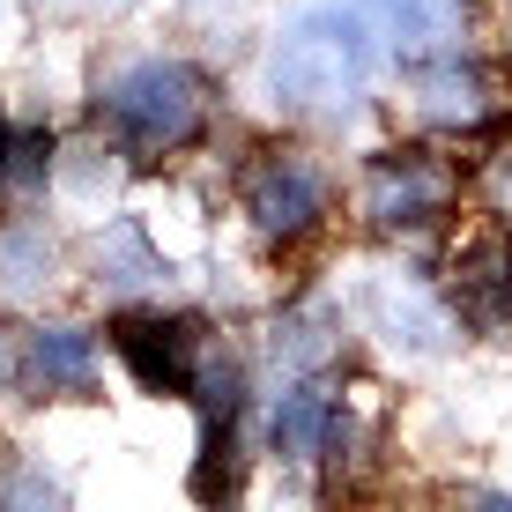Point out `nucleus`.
<instances>
[{
  "label": "nucleus",
  "instance_id": "obj_1",
  "mask_svg": "<svg viewBox=\"0 0 512 512\" xmlns=\"http://www.w3.org/2000/svg\"><path fill=\"white\" fill-rule=\"evenodd\" d=\"M379 23L372 8H349V0H320V8H297L290 23L260 45V97L275 104L297 127H342L364 112L379 82Z\"/></svg>",
  "mask_w": 512,
  "mask_h": 512
},
{
  "label": "nucleus",
  "instance_id": "obj_2",
  "mask_svg": "<svg viewBox=\"0 0 512 512\" xmlns=\"http://www.w3.org/2000/svg\"><path fill=\"white\" fill-rule=\"evenodd\" d=\"M90 127L127 164H171L216 127V75L186 52H104L90 75Z\"/></svg>",
  "mask_w": 512,
  "mask_h": 512
},
{
  "label": "nucleus",
  "instance_id": "obj_3",
  "mask_svg": "<svg viewBox=\"0 0 512 512\" xmlns=\"http://www.w3.org/2000/svg\"><path fill=\"white\" fill-rule=\"evenodd\" d=\"M461 193H468L461 156H446L438 141H386V149L364 156L349 208L372 238L416 245V238H438L446 223H461Z\"/></svg>",
  "mask_w": 512,
  "mask_h": 512
},
{
  "label": "nucleus",
  "instance_id": "obj_4",
  "mask_svg": "<svg viewBox=\"0 0 512 512\" xmlns=\"http://www.w3.org/2000/svg\"><path fill=\"white\" fill-rule=\"evenodd\" d=\"M334 164L305 141H260L238 164V216L268 253H297L334 223Z\"/></svg>",
  "mask_w": 512,
  "mask_h": 512
},
{
  "label": "nucleus",
  "instance_id": "obj_5",
  "mask_svg": "<svg viewBox=\"0 0 512 512\" xmlns=\"http://www.w3.org/2000/svg\"><path fill=\"white\" fill-rule=\"evenodd\" d=\"M104 379V342L82 320L0 327V394L15 401H90Z\"/></svg>",
  "mask_w": 512,
  "mask_h": 512
},
{
  "label": "nucleus",
  "instance_id": "obj_6",
  "mask_svg": "<svg viewBox=\"0 0 512 512\" xmlns=\"http://www.w3.org/2000/svg\"><path fill=\"white\" fill-rule=\"evenodd\" d=\"M409 119L423 134H438V141H475V134H490L505 119V82H498V67H483L475 52H453V45H438V52H423V60H409Z\"/></svg>",
  "mask_w": 512,
  "mask_h": 512
},
{
  "label": "nucleus",
  "instance_id": "obj_7",
  "mask_svg": "<svg viewBox=\"0 0 512 512\" xmlns=\"http://www.w3.org/2000/svg\"><path fill=\"white\" fill-rule=\"evenodd\" d=\"M438 297H446L453 327L483 334V342H512V223L505 216H483L453 238Z\"/></svg>",
  "mask_w": 512,
  "mask_h": 512
},
{
  "label": "nucleus",
  "instance_id": "obj_8",
  "mask_svg": "<svg viewBox=\"0 0 512 512\" xmlns=\"http://www.w3.org/2000/svg\"><path fill=\"white\" fill-rule=\"evenodd\" d=\"M201 349H208V327H201V320H186V312L127 305V312H119V327H112V357L134 372L141 394H171V401H186Z\"/></svg>",
  "mask_w": 512,
  "mask_h": 512
},
{
  "label": "nucleus",
  "instance_id": "obj_9",
  "mask_svg": "<svg viewBox=\"0 0 512 512\" xmlns=\"http://www.w3.org/2000/svg\"><path fill=\"white\" fill-rule=\"evenodd\" d=\"M334 416H342V386L327 372H297L275 386V409H268V453L282 468H320L327 461V438Z\"/></svg>",
  "mask_w": 512,
  "mask_h": 512
},
{
  "label": "nucleus",
  "instance_id": "obj_10",
  "mask_svg": "<svg viewBox=\"0 0 512 512\" xmlns=\"http://www.w3.org/2000/svg\"><path fill=\"white\" fill-rule=\"evenodd\" d=\"M67 282V245L38 216H0V312H38Z\"/></svg>",
  "mask_w": 512,
  "mask_h": 512
},
{
  "label": "nucleus",
  "instance_id": "obj_11",
  "mask_svg": "<svg viewBox=\"0 0 512 512\" xmlns=\"http://www.w3.org/2000/svg\"><path fill=\"white\" fill-rule=\"evenodd\" d=\"M82 268L104 297H119V305H134V297H149L156 282H164V253H156V238L141 231L134 216H104V231L90 238V253H82Z\"/></svg>",
  "mask_w": 512,
  "mask_h": 512
},
{
  "label": "nucleus",
  "instance_id": "obj_12",
  "mask_svg": "<svg viewBox=\"0 0 512 512\" xmlns=\"http://www.w3.org/2000/svg\"><path fill=\"white\" fill-rule=\"evenodd\" d=\"M372 334H386L394 349H409V357H438L453 334V312L438 290H423V282H401V275H379L372 282Z\"/></svg>",
  "mask_w": 512,
  "mask_h": 512
},
{
  "label": "nucleus",
  "instance_id": "obj_13",
  "mask_svg": "<svg viewBox=\"0 0 512 512\" xmlns=\"http://www.w3.org/2000/svg\"><path fill=\"white\" fill-rule=\"evenodd\" d=\"M342 312L334 305H297V312H282L275 320V364H282V379H297V372H334V357H342Z\"/></svg>",
  "mask_w": 512,
  "mask_h": 512
},
{
  "label": "nucleus",
  "instance_id": "obj_14",
  "mask_svg": "<svg viewBox=\"0 0 512 512\" xmlns=\"http://www.w3.org/2000/svg\"><path fill=\"white\" fill-rule=\"evenodd\" d=\"M119 171H127V156L104 134L75 141V149H52V193H60L67 208H90V216H104V201L119 193Z\"/></svg>",
  "mask_w": 512,
  "mask_h": 512
},
{
  "label": "nucleus",
  "instance_id": "obj_15",
  "mask_svg": "<svg viewBox=\"0 0 512 512\" xmlns=\"http://www.w3.org/2000/svg\"><path fill=\"white\" fill-rule=\"evenodd\" d=\"M52 141L45 127H15L8 156H0V216H30V208L52 193Z\"/></svg>",
  "mask_w": 512,
  "mask_h": 512
},
{
  "label": "nucleus",
  "instance_id": "obj_16",
  "mask_svg": "<svg viewBox=\"0 0 512 512\" xmlns=\"http://www.w3.org/2000/svg\"><path fill=\"white\" fill-rule=\"evenodd\" d=\"M245 453H238V416H201V461H193V490L201 498H238Z\"/></svg>",
  "mask_w": 512,
  "mask_h": 512
},
{
  "label": "nucleus",
  "instance_id": "obj_17",
  "mask_svg": "<svg viewBox=\"0 0 512 512\" xmlns=\"http://www.w3.org/2000/svg\"><path fill=\"white\" fill-rule=\"evenodd\" d=\"M30 8H38L45 23H60V30H104V23H119L134 0H30Z\"/></svg>",
  "mask_w": 512,
  "mask_h": 512
},
{
  "label": "nucleus",
  "instance_id": "obj_18",
  "mask_svg": "<svg viewBox=\"0 0 512 512\" xmlns=\"http://www.w3.org/2000/svg\"><path fill=\"white\" fill-rule=\"evenodd\" d=\"M483 186H490V201L512 208V127L498 119L490 127V149H483Z\"/></svg>",
  "mask_w": 512,
  "mask_h": 512
},
{
  "label": "nucleus",
  "instance_id": "obj_19",
  "mask_svg": "<svg viewBox=\"0 0 512 512\" xmlns=\"http://www.w3.org/2000/svg\"><path fill=\"white\" fill-rule=\"evenodd\" d=\"M52 505V498H60V483H52V475H38V468H30V461H15L8 475H0V505Z\"/></svg>",
  "mask_w": 512,
  "mask_h": 512
},
{
  "label": "nucleus",
  "instance_id": "obj_20",
  "mask_svg": "<svg viewBox=\"0 0 512 512\" xmlns=\"http://www.w3.org/2000/svg\"><path fill=\"white\" fill-rule=\"evenodd\" d=\"M8 141H15V119H8V112H0V156H8Z\"/></svg>",
  "mask_w": 512,
  "mask_h": 512
},
{
  "label": "nucleus",
  "instance_id": "obj_21",
  "mask_svg": "<svg viewBox=\"0 0 512 512\" xmlns=\"http://www.w3.org/2000/svg\"><path fill=\"white\" fill-rule=\"evenodd\" d=\"M475 8H490V0H475Z\"/></svg>",
  "mask_w": 512,
  "mask_h": 512
}]
</instances>
